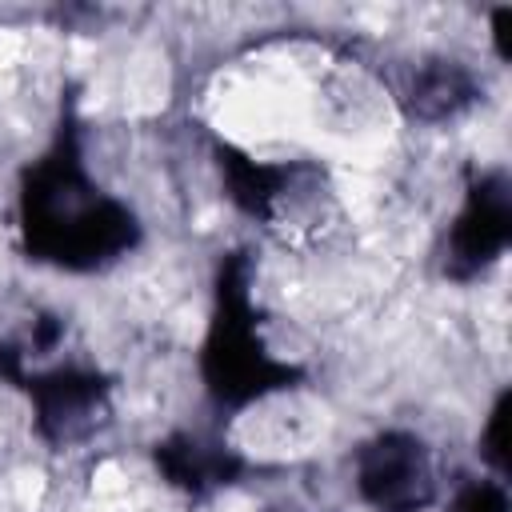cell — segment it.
Returning <instances> with one entry per match:
<instances>
[{"label":"cell","instance_id":"obj_1","mask_svg":"<svg viewBox=\"0 0 512 512\" xmlns=\"http://www.w3.org/2000/svg\"><path fill=\"white\" fill-rule=\"evenodd\" d=\"M20 220L28 252L68 272H96L120 260L140 236L132 204L116 200L88 172L76 144H64V152L32 164L20 192Z\"/></svg>","mask_w":512,"mask_h":512},{"label":"cell","instance_id":"obj_5","mask_svg":"<svg viewBox=\"0 0 512 512\" xmlns=\"http://www.w3.org/2000/svg\"><path fill=\"white\" fill-rule=\"evenodd\" d=\"M444 512H508L504 480L500 476H468V480H460L448 492Z\"/></svg>","mask_w":512,"mask_h":512},{"label":"cell","instance_id":"obj_4","mask_svg":"<svg viewBox=\"0 0 512 512\" xmlns=\"http://www.w3.org/2000/svg\"><path fill=\"white\" fill-rule=\"evenodd\" d=\"M480 100V80L476 72L448 56V52H428L420 56L404 84L392 88V104H400L412 120L428 124V128H440V124H452L460 120L464 112H472V104Z\"/></svg>","mask_w":512,"mask_h":512},{"label":"cell","instance_id":"obj_3","mask_svg":"<svg viewBox=\"0 0 512 512\" xmlns=\"http://www.w3.org/2000/svg\"><path fill=\"white\" fill-rule=\"evenodd\" d=\"M508 248V180L500 172L480 176L468 188V200L448 224L444 236V272L448 276H484Z\"/></svg>","mask_w":512,"mask_h":512},{"label":"cell","instance_id":"obj_2","mask_svg":"<svg viewBox=\"0 0 512 512\" xmlns=\"http://www.w3.org/2000/svg\"><path fill=\"white\" fill-rule=\"evenodd\" d=\"M348 484L364 512H432L440 500L436 448L408 428H380L348 456Z\"/></svg>","mask_w":512,"mask_h":512}]
</instances>
